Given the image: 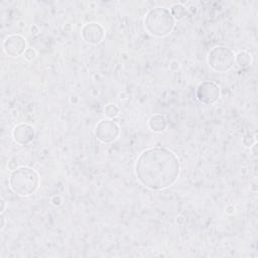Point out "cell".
I'll return each instance as SVG.
<instances>
[{
	"label": "cell",
	"mask_w": 258,
	"mask_h": 258,
	"mask_svg": "<svg viewBox=\"0 0 258 258\" xmlns=\"http://www.w3.org/2000/svg\"><path fill=\"white\" fill-rule=\"evenodd\" d=\"M23 54H24L25 59H27V60H32L36 56V52L33 48H26V50L24 51Z\"/></svg>",
	"instance_id": "5bb4252c"
},
{
	"label": "cell",
	"mask_w": 258,
	"mask_h": 258,
	"mask_svg": "<svg viewBox=\"0 0 258 258\" xmlns=\"http://www.w3.org/2000/svg\"><path fill=\"white\" fill-rule=\"evenodd\" d=\"M144 26L147 32L156 37L168 35L174 27V18L170 11L164 7L150 9L144 18Z\"/></svg>",
	"instance_id": "7a4b0ae2"
},
{
	"label": "cell",
	"mask_w": 258,
	"mask_h": 258,
	"mask_svg": "<svg viewBox=\"0 0 258 258\" xmlns=\"http://www.w3.org/2000/svg\"><path fill=\"white\" fill-rule=\"evenodd\" d=\"M104 114L108 117V118H115L118 114H119V109L116 105L114 104H108L105 106L104 108Z\"/></svg>",
	"instance_id": "4fadbf2b"
},
{
	"label": "cell",
	"mask_w": 258,
	"mask_h": 258,
	"mask_svg": "<svg viewBox=\"0 0 258 258\" xmlns=\"http://www.w3.org/2000/svg\"><path fill=\"white\" fill-rule=\"evenodd\" d=\"M254 143H255V138H254L252 135H250V134L246 135V136L243 138V144H244L245 146H247V147H251Z\"/></svg>",
	"instance_id": "9a60e30c"
},
{
	"label": "cell",
	"mask_w": 258,
	"mask_h": 258,
	"mask_svg": "<svg viewBox=\"0 0 258 258\" xmlns=\"http://www.w3.org/2000/svg\"><path fill=\"white\" fill-rule=\"evenodd\" d=\"M38 173L29 166H21L12 170L9 177L10 188L21 197L32 195L38 187Z\"/></svg>",
	"instance_id": "3957f363"
},
{
	"label": "cell",
	"mask_w": 258,
	"mask_h": 258,
	"mask_svg": "<svg viewBox=\"0 0 258 258\" xmlns=\"http://www.w3.org/2000/svg\"><path fill=\"white\" fill-rule=\"evenodd\" d=\"M138 181L152 190L172 185L178 178L180 165L177 156L165 147H151L140 153L135 162Z\"/></svg>",
	"instance_id": "6da1fadb"
},
{
	"label": "cell",
	"mask_w": 258,
	"mask_h": 258,
	"mask_svg": "<svg viewBox=\"0 0 258 258\" xmlns=\"http://www.w3.org/2000/svg\"><path fill=\"white\" fill-rule=\"evenodd\" d=\"M170 13L172 15V17L176 20H180L182 19L185 14H186V10L185 8L181 5V4H174L172 7H171V10H170Z\"/></svg>",
	"instance_id": "7c38bea8"
},
{
	"label": "cell",
	"mask_w": 258,
	"mask_h": 258,
	"mask_svg": "<svg viewBox=\"0 0 258 258\" xmlns=\"http://www.w3.org/2000/svg\"><path fill=\"white\" fill-rule=\"evenodd\" d=\"M1 204H2V208H1V211H3V210H4V201H3V200L1 201Z\"/></svg>",
	"instance_id": "ac0fdd59"
},
{
	"label": "cell",
	"mask_w": 258,
	"mask_h": 258,
	"mask_svg": "<svg viewBox=\"0 0 258 258\" xmlns=\"http://www.w3.org/2000/svg\"><path fill=\"white\" fill-rule=\"evenodd\" d=\"M12 136L14 141L19 145H27L34 138V130L30 125L26 123H20L14 127Z\"/></svg>",
	"instance_id": "9c48e42d"
},
{
	"label": "cell",
	"mask_w": 258,
	"mask_h": 258,
	"mask_svg": "<svg viewBox=\"0 0 258 258\" xmlns=\"http://www.w3.org/2000/svg\"><path fill=\"white\" fill-rule=\"evenodd\" d=\"M235 61L240 66V67H248L249 64H251L252 61V56L250 53H248L247 51H239L236 55H235Z\"/></svg>",
	"instance_id": "8fae6325"
},
{
	"label": "cell",
	"mask_w": 258,
	"mask_h": 258,
	"mask_svg": "<svg viewBox=\"0 0 258 258\" xmlns=\"http://www.w3.org/2000/svg\"><path fill=\"white\" fill-rule=\"evenodd\" d=\"M148 126L152 132L160 133L166 128V120L162 115H153L148 121Z\"/></svg>",
	"instance_id": "30bf717a"
},
{
	"label": "cell",
	"mask_w": 258,
	"mask_h": 258,
	"mask_svg": "<svg viewBox=\"0 0 258 258\" xmlns=\"http://www.w3.org/2000/svg\"><path fill=\"white\" fill-rule=\"evenodd\" d=\"M196 95L198 100L203 104L212 105L219 100L221 91L217 84H215L214 82L206 81L199 85Z\"/></svg>",
	"instance_id": "8992f818"
},
{
	"label": "cell",
	"mask_w": 258,
	"mask_h": 258,
	"mask_svg": "<svg viewBox=\"0 0 258 258\" xmlns=\"http://www.w3.org/2000/svg\"><path fill=\"white\" fill-rule=\"evenodd\" d=\"M207 61L213 71L225 73L233 68L235 63V53L227 46H215L209 51Z\"/></svg>",
	"instance_id": "277c9868"
},
{
	"label": "cell",
	"mask_w": 258,
	"mask_h": 258,
	"mask_svg": "<svg viewBox=\"0 0 258 258\" xmlns=\"http://www.w3.org/2000/svg\"><path fill=\"white\" fill-rule=\"evenodd\" d=\"M1 221H2V224H1V229L4 228V218L1 217Z\"/></svg>",
	"instance_id": "e0dca14e"
},
{
	"label": "cell",
	"mask_w": 258,
	"mask_h": 258,
	"mask_svg": "<svg viewBox=\"0 0 258 258\" xmlns=\"http://www.w3.org/2000/svg\"><path fill=\"white\" fill-rule=\"evenodd\" d=\"M8 167H9V169H11V170H15V169L17 168V162H16V161H14V160L9 161V163H8Z\"/></svg>",
	"instance_id": "2e32d148"
},
{
	"label": "cell",
	"mask_w": 258,
	"mask_h": 258,
	"mask_svg": "<svg viewBox=\"0 0 258 258\" xmlns=\"http://www.w3.org/2000/svg\"><path fill=\"white\" fill-rule=\"evenodd\" d=\"M120 134V128L117 123L111 119H105L100 121L96 125L95 135L103 143L114 142Z\"/></svg>",
	"instance_id": "5b68a950"
},
{
	"label": "cell",
	"mask_w": 258,
	"mask_h": 258,
	"mask_svg": "<svg viewBox=\"0 0 258 258\" xmlns=\"http://www.w3.org/2000/svg\"><path fill=\"white\" fill-rule=\"evenodd\" d=\"M83 39L90 44H99L105 36V30L102 25L97 22H90L84 25L82 28Z\"/></svg>",
	"instance_id": "ba28073f"
},
{
	"label": "cell",
	"mask_w": 258,
	"mask_h": 258,
	"mask_svg": "<svg viewBox=\"0 0 258 258\" xmlns=\"http://www.w3.org/2000/svg\"><path fill=\"white\" fill-rule=\"evenodd\" d=\"M3 49L9 56L17 57L26 50V41L19 34L8 35L3 42Z\"/></svg>",
	"instance_id": "52a82bcc"
}]
</instances>
